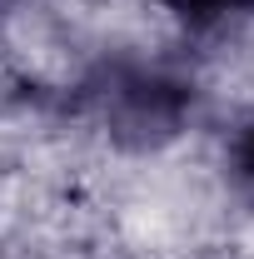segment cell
I'll return each instance as SVG.
<instances>
[{
	"label": "cell",
	"mask_w": 254,
	"mask_h": 259,
	"mask_svg": "<svg viewBox=\"0 0 254 259\" xmlns=\"http://www.w3.org/2000/svg\"><path fill=\"white\" fill-rule=\"evenodd\" d=\"M190 25H224L234 15H254V0H164Z\"/></svg>",
	"instance_id": "6da1fadb"
},
{
	"label": "cell",
	"mask_w": 254,
	"mask_h": 259,
	"mask_svg": "<svg viewBox=\"0 0 254 259\" xmlns=\"http://www.w3.org/2000/svg\"><path fill=\"white\" fill-rule=\"evenodd\" d=\"M229 160H234V175H239V180L254 190V120L239 130V135H234V150H229Z\"/></svg>",
	"instance_id": "7a4b0ae2"
}]
</instances>
